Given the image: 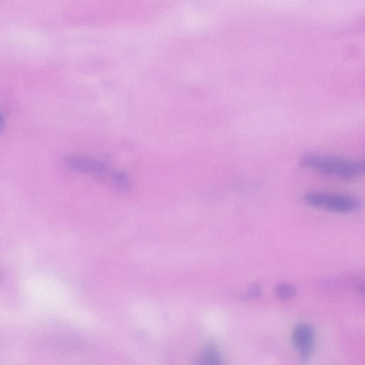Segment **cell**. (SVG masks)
<instances>
[{
	"label": "cell",
	"mask_w": 365,
	"mask_h": 365,
	"mask_svg": "<svg viewBox=\"0 0 365 365\" xmlns=\"http://www.w3.org/2000/svg\"><path fill=\"white\" fill-rule=\"evenodd\" d=\"M292 342L302 361H307L311 357L314 345V331L307 323L295 326L292 331Z\"/></svg>",
	"instance_id": "cell-3"
},
{
	"label": "cell",
	"mask_w": 365,
	"mask_h": 365,
	"mask_svg": "<svg viewBox=\"0 0 365 365\" xmlns=\"http://www.w3.org/2000/svg\"><path fill=\"white\" fill-rule=\"evenodd\" d=\"M305 202L315 208L346 214L359 210L360 201L354 197L322 192H309L304 195Z\"/></svg>",
	"instance_id": "cell-2"
},
{
	"label": "cell",
	"mask_w": 365,
	"mask_h": 365,
	"mask_svg": "<svg viewBox=\"0 0 365 365\" xmlns=\"http://www.w3.org/2000/svg\"><path fill=\"white\" fill-rule=\"evenodd\" d=\"M113 180L115 186L121 190L128 191L131 187L129 177L123 171L115 170L113 174Z\"/></svg>",
	"instance_id": "cell-7"
},
{
	"label": "cell",
	"mask_w": 365,
	"mask_h": 365,
	"mask_svg": "<svg viewBox=\"0 0 365 365\" xmlns=\"http://www.w3.org/2000/svg\"><path fill=\"white\" fill-rule=\"evenodd\" d=\"M6 121L4 115L0 112V135L3 133L5 128Z\"/></svg>",
	"instance_id": "cell-9"
},
{
	"label": "cell",
	"mask_w": 365,
	"mask_h": 365,
	"mask_svg": "<svg viewBox=\"0 0 365 365\" xmlns=\"http://www.w3.org/2000/svg\"><path fill=\"white\" fill-rule=\"evenodd\" d=\"M299 164L322 174L346 180L359 178L365 170L364 161L314 153L302 155Z\"/></svg>",
	"instance_id": "cell-1"
},
{
	"label": "cell",
	"mask_w": 365,
	"mask_h": 365,
	"mask_svg": "<svg viewBox=\"0 0 365 365\" xmlns=\"http://www.w3.org/2000/svg\"><path fill=\"white\" fill-rule=\"evenodd\" d=\"M65 161L71 169L83 173H101L106 168L103 162L86 156L68 155L65 157Z\"/></svg>",
	"instance_id": "cell-4"
},
{
	"label": "cell",
	"mask_w": 365,
	"mask_h": 365,
	"mask_svg": "<svg viewBox=\"0 0 365 365\" xmlns=\"http://www.w3.org/2000/svg\"><path fill=\"white\" fill-rule=\"evenodd\" d=\"M200 361L204 364L218 365L223 364L219 351L214 346H209L203 351L200 357Z\"/></svg>",
	"instance_id": "cell-5"
},
{
	"label": "cell",
	"mask_w": 365,
	"mask_h": 365,
	"mask_svg": "<svg viewBox=\"0 0 365 365\" xmlns=\"http://www.w3.org/2000/svg\"><path fill=\"white\" fill-rule=\"evenodd\" d=\"M261 287L259 284H253L247 289L244 297L245 299H255L261 295Z\"/></svg>",
	"instance_id": "cell-8"
},
{
	"label": "cell",
	"mask_w": 365,
	"mask_h": 365,
	"mask_svg": "<svg viewBox=\"0 0 365 365\" xmlns=\"http://www.w3.org/2000/svg\"><path fill=\"white\" fill-rule=\"evenodd\" d=\"M277 297L282 301H289L297 294V289L289 283H280L275 289Z\"/></svg>",
	"instance_id": "cell-6"
}]
</instances>
